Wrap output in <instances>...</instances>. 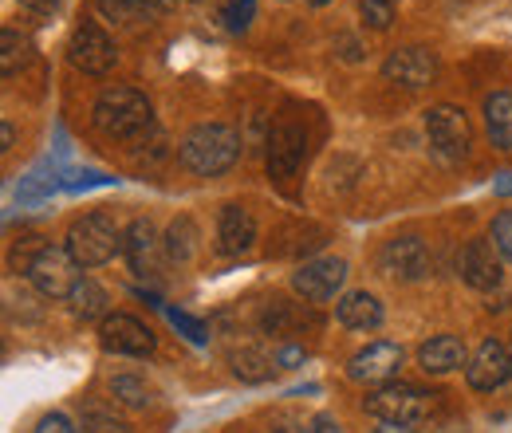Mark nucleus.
<instances>
[{
	"instance_id": "obj_32",
	"label": "nucleus",
	"mask_w": 512,
	"mask_h": 433,
	"mask_svg": "<svg viewBox=\"0 0 512 433\" xmlns=\"http://www.w3.org/2000/svg\"><path fill=\"white\" fill-rule=\"evenodd\" d=\"M91 186H115V178H107L99 170H67V174H60V189H67V193L91 189Z\"/></svg>"
},
{
	"instance_id": "obj_24",
	"label": "nucleus",
	"mask_w": 512,
	"mask_h": 433,
	"mask_svg": "<svg viewBox=\"0 0 512 433\" xmlns=\"http://www.w3.org/2000/svg\"><path fill=\"white\" fill-rule=\"evenodd\" d=\"M28 60H32V40L24 32H16V28H4L0 32V71L16 75V71L28 67Z\"/></svg>"
},
{
	"instance_id": "obj_42",
	"label": "nucleus",
	"mask_w": 512,
	"mask_h": 433,
	"mask_svg": "<svg viewBox=\"0 0 512 433\" xmlns=\"http://www.w3.org/2000/svg\"><path fill=\"white\" fill-rule=\"evenodd\" d=\"M375 433H418V430H414V426H394V422H383Z\"/></svg>"
},
{
	"instance_id": "obj_3",
	"label": "nucleus",
	"mask_w": 512,
	"mask_h": 433,
	"mask_svg": "<svg viewBox=\"0 0 512 433\" xmlns=\"http://www.w3.org/2000/svg\"><path fill=\"white\" fill-rule=\"evenodd\" d=\"M67 252L75 256L79 268H103L123 252V233L107 213H87L67 229Z\"/></svg>"
},
{
	"instance_id": "obj_25",
	"label": "nucleus",
	"mask_w": 512,
	"mask_h": 433,
	"mask_svg": "<svg viewBox=\"0 0 512 433\" xmlns=\"http://www.w3.org/2000/svg\"><path fill=\"white\" fill-rule=\"evenodd\" d=\"M197 241H201V233H197V225H193L190 217H178L174 225H170V233H166V252H170V260H178V264H190L193 256H197Z\"/></svg>"
},
{
	"instance_id": "obj_4",
	"label": "nucleus",
	"mask_w": 512,
	"mask_h": 433,
	"mask_svg": "<svg viewBox=\"0 0 512 433\" xmlns=\"http://www.w3.org/2000/svg\"><path fill=\"white\" fill-rule=\"evenodd\" d=\"M304 158H308V123H304V115H296L288 107L268 134V178L292 182L300 174Z\"/></svg>"
},
{
	"instance_id": "obj_39",
	"label": "nucleus",
	"mask_w": 512,
	"mask_h": 433,
	"mask_svg": "<svg viewBox=\"0 0 512 433\" xmlns=\"http://www.w3.org/2000/svg\"><path fill=\"white\" fill-rule=\"evenodd\" d=\"M24 8H32V12H56L60 8V0H20Z\"/></svg>"
},
{
	"instance_id": "obj_19",
	"label": "nucleus",
	"mask_w": 512,
	"mask_h": 433,
	"mask_svg": "<svg viewBox=\"0 0 512 433\" xmlns=\"http://www.w3.org/2000/svg\"><path fill=\"white\" fill-rule=\"evenodd\" d=\"M418 363L426 374H449L457 367H469L465 363V343L457 335H434L430 343L418 347Z\"/></svg>"
},
{
	"instance_id": "obj_16",
	"label": "nucleus",
	"mask_w": 512,
	"mask_h": 433,
	"mask_svg": "<svg viewBox=\"0 0 512 433\" xmlns=\"http://www.w3.org/2000/svg\"><path fill=\"white\" fill-rule=\"evenodd\" d=\"M256 245V221L245 205H221L217 213V252L245 256Z\"/></svg>"
},
{
	"instance_id": "obj_8",
	"label": "nucleus",
	"mask_w": 512,
	"mask_h": 433,
	"mask_svg": "<svg viewBox=\"0 0 512 433\" xmlns=\"http://www.w3.org/2000/svg\"><path fill=\"white\" fill-rule=\"evenodd\" d=\"M67 60H71L75 71H83V75H107L119 63V48H115V40L95 20H87V24H79L71 32Z\"/></svg>"
},
{
	"instance_id": "obj_23",
	"label": "nucleus",
	"mask_w": 512,
	"mask_h": 433,
	"mask_svg": "<svg viewBox=\"0 0 512 433\" xmlns=\"http://www.w3.org/2000/svg\"><path fill=\"white\" fill-rule=\"evenodd\" d=\"M300 323H304V311L296 308V304H288V300H268L264 311H260V327L268 331V335H296L300 331Z\"/></svg>"
},
{
	"instance_id": "obj_18",
	"label": "nucleus",
	"mask_w": 512,
	"mask_h": 433,
	"mask_svg": "<svg viewBox=\"0 0 512 433\" xmlns=\"http://www.w3.org/2000/svg\"><path fill=\"white\" fill-rule=\"evenodd\" d=\"M383 304H379V296H371V292H347L339 304H335V319L347 327V331H375V327H383Z\"/></svg>"
},
{
	"instance_id": "obj_22",
	"label": "nucleus",
	"mask_w": 512,
	"mask_h": 433,
	"mask_svg": "<svg viewBox=\"0 0 512 433\" xmlns=\"http://www.w3.org/2000/svg\"><path fill=\"white\" fill-rule=\"evenodd\" d=\"M71 311H75V319H83V323H87V319H99V323H103V319L111 315V311H107V292H103L91 276H83V280L75 284V292H71Z\"/></svg>"
},
{
	"instance_id": "obj_20",
	"label": "nucleus",
	"mask_w": 512,
	"mask_h": 433,
	"mask_svg": "<svg viewBox=\"0 0 512 433\" xmlns=\"http://www.w3.org/2000/svg\"><path fill=\"white\" fill-rule=\"evenodd\" d=\"M485 130L497 150H512V91H493L485 99Z\"/></svg>"
},
{
	"instance_id": "obj_12",
	"label": "nucleus",
	"mask_w": 512,
	"mask_h": 433,
	"mask_svg": "<svg viewBox=\"0 0 512 433\" xmlns=\"http://www.w3.org/2000/svg\"><path fill=\"white\" fill-rule=\"evenodd\" d=\"M398 367H402V347L379 339V343H367L363 351L351 355L347 378L351 382H363V386H386V382H394Z\"/></svg>"
},
{
	"instance_id": "obj_9",
	"label": "nucleus",
	"mask_w": 512,
	"mask_h": 433,
	"mask_svg": "<svg viewBox=\"0 0 512 433\" xmlns=\"http://www.w3.org/2000/svg\"><path fill=\"white\" fill-rule=\"evenodd\" d=\"M347 284V260L339 256H320V260H308L292 272V292L308 304H327L339 296V288Z\"/></svg>"
},
{
	"instance_id": "obj_36",
	"label": "nucleus",
	"mask_w": 512,
	"mask_h": 433,
	"mask_svg": "<svg viewBox=\"0 0 512 433\" xmlns=\"http://www.w3.org/2000/svg\"><path fill=\"white\" fill-rule=\"evenodd\" d=\"M32 433H79V430L71 426V418H64V414H48V418L36 422V430Z\"/></svg>"
},
{
	"instance_id": "obj_14",
	"label": "nucleus",
	"mask_w": 512,
	"mask_h": 433,
	"mask_svg": "<svg viewBox=\"0 0 512 433\" xmlns=\"http://www.w3.org/2000/svg\"><path fill=\"white\" fill-rule=\"evenodd\" d=\"M379 268L394 280H422L430 272V248L422 237H394L379 252Z\"/></svg>"
},
{
	"instance_id": "obj_34",
	"label": "nucleus",
	"mask_w": 512,
	"mask_h": 433,
	"mask_svg": "<svg viewBox=\"0 0 512 433\" xmlns=\"http://www.w3.org/2000/svg\"><path fill=\"white\" fill-rule=\"evenodd\" d=\"M40 248H44V241H40V237H24L20 245H12V256H8V264H12L16 272H28V268H32V260L40 256Z\"/></svg>"
},
{
	"instance_id": "obj_35",
	"label": "nucleus",
	"mask_w": 512,
	"mask_h": 433,
	"mask_svg": "<svg viewBox=\"0 0 512 433\" xmlns=\"http://www.w3.org/2000/svg\"><path fill=\"white\" fill-rule=\"evenodd\" d=\"M99 8H103L111 20H138V16H142V4H138V0H99Z\"/></svg>"
},
{
	"instance_id": "obj_11",
	"label": "nucleus",
	"mask_w": 512,
	"mask_h": 433,
	"mask_svg": "<svg viewBox=\"0 0 512 433\" xmlns=\"http://www.w3.org/2000/svg\"><path fill=\"white\" fill-rule=\"evenodd\" d=\"M383 79L394 87H406V91H418V87H430L438 79V56L422 44H410V48H398L390 52L383 63Z\"/></svg>"
},
{
	"instance_id": "obj_38",
	"label": "nucleus",
	"mask_w": 512,
	"mask_h": 433,
	"mask_svg": "<svg viewBox=\"0 0 512 433\" xmlns=\"http://www.w3.org/2000/svg\"><path fill=\"white\" fill-rule=\"evenodd\" d=\"M308 433H347V430H343V426H339L331 414H316V418L308 422Z\"/></svg>"
},
{
	"instance_id": "obj_40",
	"label": "nucleus",
	"mask_w": 512,
	"mask_h": 433,
	"mask_svg": "<svg viewBox=\"0 0 512 433\" xmlns=\"http://www.w3.org/2000/svg\"><path fill=\"white\" fill-rule=\"evenodd\" d=\"M493 193H501V197H512V174H501V178L493 182Z\"/></svg>"
},
{
	"instance_id": "obj_5",
	"label": "nucleus",
	"mask_w": 512,
	"mask_h": 433,
	"mask_svg": "<svg viewBox=\"0 0 512 433\" xmlns=\"http://www.w3.org/2000/svg\"><path fill=\"white\" fill-rule=\"evenodd\" d=\"M367 414H375L379 422H394V426H414L422 422L430 410H434V394L422 390V386H410V382H386L375 386L367 394Z\"/></svg>"
},
{
	"instance_id": "obj_1",
	"label": "nucleus",
	"mask_w": 512,
	"mask_h": 433,
	"mask_svg": "<svg viewBox=\"0 0 512 433\" xmlns=\"http://www.w3.org/2000/svg\"><path fill=\"white\" fill-rule=\"evenodd\" d=\"M178 158L197 178H221L241 158V130H233L229 123H197L186 130Z\"/></svg>"
},
{
	"instance_id": "obj_10",
	"label": "nucleus",
	"mask_w": 512,
	"mask_h": 433,
	"mask_svg": "<svg viewBox=\"0 0 512 433\" xmlns=\"http://www.w3.org/2000/svg\"><path fill=\"white\" fill-rule=\"evenodd\" d=\"M99 343H103V351H111V355L142 359V355H150V351H154V331H150L138 315L111 311V315L99 323Z\"/></svg>"
},
{
	"instance_id": "obj_31",
	"label": "nucleus",
	"mask_w": 512,
	"mask_h": 433,
	"mask_svg": "<svg viewBox=\"0 0 512 433\" xmlns=\"http://www.w3.org/2000/svg\"><path fill=\"white\" fill-rule=\"evenodd\" d=\"M359 12L375 32H386L394 24V0H359Z\"/></svg>"
},
{
	"instance_id": "obj_37",
	"label": "nucleus",
	"mask_w": 512,
	"mask_h": 433,
	"mask_svg": "<svg viewBox=\"0 0 512 433\" xmlns=\"http://www.w3.org/2000/svg\"><path fill=\"white\" fill-rule=\"evenodd\" d=\"M308 355H304V347H280L276 351V367H300Z\"/></svg>"
},
{
	"instance_id": "obj_30",
	"label": "nucleus",
	"mask_w": 512,
	"mask_h": 433,
	"mask_svg": "<svg viewBox=\"0 0 512 433\" xmlns=\"http://www.w3.org/2000/svg\"><path fill=\"white\" fill-rule=\"evenodd\" d=\"M162 311H166V319H170V323L190 339L193 347H205V343H209V331H205V323H201V319H193V315H186V311H178V308H162Z\"/></svg>"
},
{
	"instance_id": "obj_26",
	"label": "nucleus",
	"mask_w": 512,
	"mask_h": 433,
	"mask_svg": "<svg viewBox=\"0 0 512 433\" xmlns=\"http://www.w3.org/2000/svg\"><path fill=\"white\" fill-rule=\"evenodd\" d=\"M48 166V162H44ZM44 166H36L28 178H20V186H16V201L20 205H36V201H44V197H52L56 189H60V170H44Z\"/></svg>"
},
{
	"instance_id": "obj_33",
	"label": "nucleus",
	"mask_w": 512,
	"mask_h": 433,
	"mask_svg": "<svg viewBox=\"0 0 512 433\" xmlns=\"http://www.w3.org/2000/svg\"><path fill=\"white\" fill-rule=\"evenodd\" d=\"M489 241H493L497 252L512 264V209H501V213L493 217V233H489Z\"/></svg>"
},
{
	"instance_id": "obj_28",
	"label": "nucleus",
	"mask_w": 512,
	"mask_h": 433,
	"mask_svg": "<svg viewBox=\"0 0 512 433\" xmlns=\"http://www.w3.org/2000/svg\"><path fill=\"white\" fill-rule=\"evenodd\" d=\"M111 398L123 402L127 410H146L150 406V386L142 378H134V374H115L111 378Z\"/></svg>"
},
{
	"instance_id": "obj_44",
	"label": "nucleus",
	"mask_w": 512,
	"mask_h": 433,
	"mask_svg": "<svg viewBox=\"0 0 512 433\" xmlns=\"http://www.w3.org/2000/svg\"><path fill=\"white\" fill-rule=\"evenodd\" d=\"M308 4H316V8H320V4H331V0H308Z\"/></svg>"
},
{
	"instance_id": "obj_13",
	"label": "nucleus",
	"mask_w": 512,
	"mask_h": 433,
	"mask_svg": "<svg viewBox=\"0 0 512 433\" xmlns=\"http://www.w3.org/2000/svg\"><path fill=\"white\" fill-rule=\"evenodd\" d=\"M509 374H512V351L505 343H497V339H485V343L473 351L469 367H465V382H469L473 390L489 394V390L505 386Z\"/></svg>"
},
{
	"instance_id": "obj_27",
	"label": "nucleus",
	"mask_w": 512,
	"mask_h": 433,
	"mask_svg": "<svg viewBox=\"0 0 512 433\" xmlns=\"http://www.w3.org/2000/svg\"><path fill=\"white\" fill-rule=\"evenodd\" d=\"M276 367V355H264L260 347H241L233 355V374L245 378V382H264Z\"/></svg>"
},
{
	"instance_id": "obj_7",
	"label": "nucleus",
	"mask_w": 512,
	"mask_h": 433,
	"mask_svg": "<svg viewBox=\"0 0 512 433\" xmlns=\"http://www.w3.org/2000/svg\"><path fill=\"white\" fill-rule=\"evenodd\" d=\"M24 276H28V284H32L40 296H48V300H71L75 284L83 280L75 256H71L67 248H56V245L40 248V256L32 260V268H28Z\"/></svg>"
},
{
	"instance_id": "obj_17",
	"label": "nucleus",
	"mask_w": 512,
	"mask_h": 433,
	"mask_svg": "<svg viewBox=\"0 0 512 433\" xmlns=\"http://www.w3.org/2000/svg\"><path fill=\"white\" fill-rule=\"evenodd\" d=\"M123 256L130 260V268L138 276H150L154 264H158V229L150 217H138L130 221V229L123 233Z\"/></svg>"
},
{
	"instance_id": "obj_15",
	"label": "nucleus",
	"mask_w": 512,
	"mask_h": 433,
	"mask_svg": "<svg viewBox=\"0 0 512 433\" xmlns=\"http://www.w3.org/2000/svg\"><path fill=\"white\" fill-rule=\"evenodd\" d=\"M501 252L493 241H485V237H477V241H469L465 252H461V280L469 284V288H477V292H493L497 284H501Z\"/></svg>"
},
{
	"instance_id": "obj_29",
	"label": "nucleus",
	"mask_w": 512,
	"mask_h": 433,
	"mask_svg": "<svg viewBox=\"0 0 512 433\" xmlns=\"http://www.w3.org/2000/svg\"><path fill=\"white\" fill-rule=\"evenodd\" d=\"M256 20V0H229L225 8H221V24H225V32H249V24Z\"/></svg>"
},
{
	"instance_id": "obj_43",
	"label": "nucleus",
	"mask_w": 512,
	"mask_h": 433,
	"mask_svg": "<svg viewBox=\"0 0 512 433\" xmlns=\"http://www.w3.org/2000/svg\"><path fill=\"white\" fill-rule=\"evenodd\" d=\"M12 138H16V134H12V123H4V134H0V150H4V154L12 150Z\"/></svg>"
},
{
	"instance_id": "obj_21",
	"label": "nucleus",
	"mask_w": 512,
	"mask_h": 433,
	"mask_svg": "<svg viewBox=\"0 0 512 433\" xmlns=\"http://www.w3.org/2000/svg\"><path fill=\"white\" fill-rule=\"evenodd\" d=\"M79 426H83V433H130L127 422L115 414V406L103 398H87L79 406Z\"/></svg>"
},
{
	"instance_id": "obj_41",
	"label": "nucleus",
	"mask_w": 512,
	"mask_h": 433,
	"mask_svg": "<svg viewBox=\"0 0 512 433\" xmlns=\"http://www.w3.org/2000/svg\"><path fill=\"white\" fill-rule=\"evenodd\" d=\"M268 433H308V430H304V426H296V422H276Z\"/></svg>"
},
{
	"instance_id": "obj_2",
	"label": "nucleus",
	"mask_w": 512,
	"mask_h": 433,
	"mask_svg": "<svg viewBox=\"0 0 512 433\" xmlns=\"http://www.w3.org/2000/svg\"><path fill=\"white\" fill-rule=\"evenodd\" d=\"M91 123L99 126L107 138H138L154 126V107L150 99L138 91V87H127V83H115L107 91H99L95 107H91Z\"/></svg>"
},
{
	"instance_id": "obj_6",
	"label": "nucleus",
	"mask_w": 512,
	"mask_h": 433,
	"mask_svg": "<svg viewBox=\"0 0 512 433\" xmlns=\"http://www.w3.org/2000/svg\"><path fill=\"white\" fill-rule=\"evenodd\" d=\"M426 138H430V150L446 162V166H457L469 158V146H473V130L465 123V115L449 103H438L426 111Z\"/></svg>"
}]
</instances>
